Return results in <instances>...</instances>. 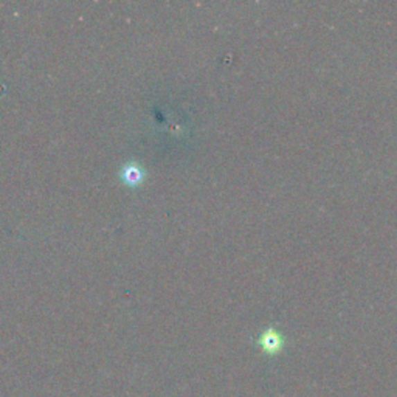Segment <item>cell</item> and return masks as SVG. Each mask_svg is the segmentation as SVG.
<instances>
[{
    "label": "cell",
    "instance_id": "1",
    "mask_svg": "<svg viewBox=\"0 0 397 397\" xmlns=\"http://www.w3.org/2000/svg\"><path fill=\"white\" fill-rule=\"evenodd\" d=\"M258 344L264 349V353L267 354H276L278 351H281L284 340L279 332H276L275 329H267L264 330L261 337H259Z\"/></svg>",
    "mask_w": 397,
    "mask_h": 397
}]
</instances>
